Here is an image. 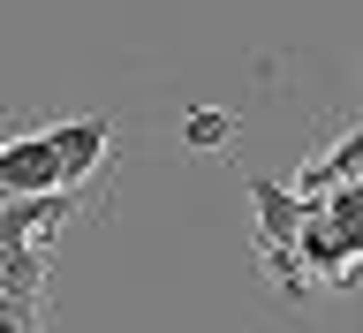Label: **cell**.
Wrapping results in <instances>:
<instances>
[{
  "label": "cell",
  "mask_w": 363,
  "mask_h": 333,
  "mask_svg": "<svg viewBox=\"0 0 363 333\" xmlns=\"http://www.w3.org/2000/svg\"><path fill=\"white\" fill-rule=\"evenodd\" d=\"M38 190H76V182L61 175L53 129H38V136H16V144H0V197H38Z\"/></svg>",
  "instance_id": "obj_1"
},
{
  "label": "cell",
  "mask_w": 363,
  "mask_h": 333,
  "mask_svg": "<svg viewBox=\"0 0 363 333\" xmlns=\"http://www.w3.org/2000/svg\"><path fill=\"white\" fill-rule=\"evenodd\" d=\"M250 197H257V212H265V227H257V235H265V258L280 273H288V243H295V220H303V190H280V182H250Z\"/></svg>",
  "instance_id": "obj_2"
},
{
  "label": "cell",
  "mask_w": 363,
  "mask_h": 333,
  "mask_svg": "<svg viewBox=\"0 0 363 333\" xmlns=\"http://www.w3.org/2000/svg\"><path fill=\"white\" fill-rule=\"evenodd\" d=\"M356 167H363V129H348L333 152L318 159V167H303V182H295V190H303V197H318V190H333V182H356Z\"/></svg>",
  "instance_id": "obj_3"
},
{
  "label": "cell",
  "mask_w": 363,
  "mask_h": 333,
  "mask_svg": "<svg viewBox=\"0 0 363 333\" xmlns=\"http://www.w3.org/2000/svg\"><path fill=\"white\" fill-rule=\"evenodd\" d=\"M227 129H235V121H227V107H197L189 121H182V144L212 152V144H227Z\"/></svg>",
  "instance_id": "obj_4"
}]
</instances>
